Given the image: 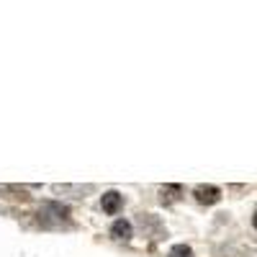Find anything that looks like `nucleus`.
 <instances>
[{
	"mask_svg": "<svg viewBox=\"0 0 257 257\" xmlns=\"http://www.w3.org/2000/svg\"><path fill=\"white\" fill-rule=\"evenodd\" d=\"M193 193H195V201H198V203H206V206L216 203V201L221 198V190L214 188V185H198Z\"/></svg>",
	"mask_w": 257,
	"mask_h": 257,
	"instance_id": "1",
	"label": "nucleus"
},
{
	"mask_svg": "<svg viewBox=\"0 0 257 257\" xmlns=\"http://www.w3.org/2000/svg\"><path fill=\"white\" fill-rule=\"evenodd\" d=\"M111 237H113V239H118V242L131 239V224H129V221H124V219H118V221L111 226Z\"/></svg>",
	"mask_w": 257,
	"mask_h": 257,
	"instance_id": "4",
	"label": "nucleus"
},
{
	"mask_svg": "<svg viewBox=\"0 0 257 257\" xmlns=\"http://www.w3.org/2000/svg\"><path fill=\"white\" fill-rule=\"evenodd\" d=\"M180 193H183V188H180V185H165L162 188V201L165 203H172V201L180 198Z\"/></svg>",
	"mask_w": 257,
	"mask_h": 257,
	"instance_id": "5",
	"label": "nucleus"
},
{
	"mask_svg": "<svg viewBox=\"0 0 257 257\" xmlns=\"http://www.w3.org/2000/svg\"><path fill=\"white\" fill-rule=\"evenodd\" d=\"M170 257H193V250L185 247V245H177V247H172Z\"/></svg>",
	"mask_w": 257,
	"mask_h": 257,
	"instance_id": "6",
	"label": "nucleus"
},
{
	"mask_svg": "<svg viewBox=\"0 0 257 257\" xmlns=\"http://www.w3.org/2000/svg\"><path fill=\"white\" fill-rule=\"evenodd\" d=\"M100 206H103V211L108 216H113V214H118V208L124 206V198L116 193V190H111V193H105L103 195V201H100Z\"/></svg>",
	"mask_w": 257,
	"mask_h": 257,
	"instance_id": "3",
	"label": "nucleus"
},
{
	"mask_svg": "<svg viewBox=\"0 0 257 257\" xmlns=\"http://www.w3.org/2000/svg\"><path fill=\"white\" fill-rule=\"evenodd\" d=\"M0 195H3V198H10V201H18V203L31 201V193L26 188H18V185H0Z\"/></svg>",
	"mask_w": 257,
	"mask_h": 257,
	"instance_id": "2",
	"label": "nucleus"
}]
</instances>
